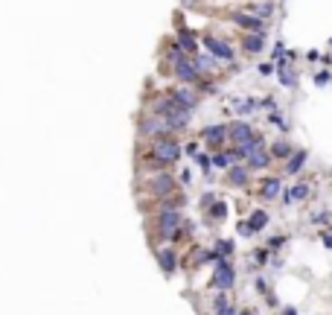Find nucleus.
<instances>
[{
    "instance_id": "1",
    "label": "nucleus",
    "mask_w": 332,
    "mask_h": 315,
    "mask_svg": "<svg viewBox=\"0 0 332 315\" xmlns=\"http://www.w3.org/2000/svg\"><path fill=\"white\" fill-rule=\"evenodd\" d=\"M152 155L158 158L161 163H175V160L181 158V143H175V140H169V137H155Z\"/></svg>"
},
{
    "instance_id": "2",
    "label": "nucleus",
    "mask_w": 332,
    "mask_h": 315,
    "mask_svg": "<svg viewBox=\"0 0 332 315\" xmlns=\"http://www.w3.org/2000/svg\"><path fill=\"white\" fill-rule=\"evenodd\" d=\"M204 47H207L219 62H233V59H236V53H233L231 44L222 41V38H216V35H204Z\"/></svg>"
},
{
    "instance_id": "3",
    "label": "nucleus",
    "mask_w": 332,
    "mask_h": 315,
    "mask_svg": "<svg viewBox=\"0 0 332 315\" xmlns=\"http://www.w3.org/2000/svg\"><path fill=\"white\" fill-rule=\"evenodd\" d=\"M233 280H236V275H233L231 263H228V260H219V263H216V275H213L210 286L219 289V292H225V289H231L233 286Z\"/></svg>"
},
{
    "instance_id": "4",
    "label": "nucleus",
    "mask_w": 332,
    "mask_h": 315,
    "mask_svg": "<svg viewBox=\"0 0 332 315\" xmlns=\"http://www.w3.org/2000/svg\"><path fill=\"white\" fill-rule=\"evenodd\" d=\"M201 76V67L196 59H181V62L175 64V79L178 82H184V85H190V82H196Z\"/></svg>"
},
{
    "instance_id": "5",
    "label": "nucleus",
    "mask_w": 332,
    "mask_h": 315,
    "mask_svg": "<svg viewBox=\"0 0 332 315\" xmlns=\"http://www.w3.org/2000/svg\"><path fill=\"white\" fill-rule=\"evenodd\" d=\"M158 228H161V234H164L166 239H172V236H175V231L181 228V213H178V210H172V207L161 210V216H158Z\"/></svg>"
},
{
    "instance_id": "6",
    "label": "nucleus",
    "mask_w": 332,
    "mask_h": 315,
    "mask_svg": "<svg viewBox=\"0 0 332 315\" xmlns=\"http://www.w3.org/2000/svg\"><path fill=\"white\" fill-rule=\"evenodd\" d=\"M233 21L242 27V30H248V32H260V35H266V21L263 18H257L254 12H233Z\"/></svg>"
},
{
    "instance_id": "7",
    "label": "nucleus",
    "mask_w": 332,
    "mask_h": 315,
    "mask_svg": "<svg viewBox=\"0 0 332 315\" xmlns=\"http://www.w3.org/2000/svg\"><path fill=\"white\" fill-rule=\"evenodd\" d=\"M201 137H204V143H210V146H222L225 143V137H231V128L225 126V123H216V126H207L201 131Z\"/></svg>"
},
{
    "instance_id": "8",
    "label": "nucleus",
    "mask_w": 332,
    "mask_h": 315,
    "mask_svg": "<svg viewBox=\"0 0 332 315\" xmlns=\"http://www.w3.org/2000/svg\"><path fill=\"white\" fill-rule=\"evenodd\" d=\"M161 120H164V117H158V114H155V117H143V120H140V134H146V137H164V131L169 126L161 123Z\"/></svg>"
},
{
    "instance_id": "9",
    "label": "nucleus",
    "mask_w": 332,
    "mask_h": 315,
    "mask_svg": "<svg viewBox=\"0 0 332 315\" xmlns=\"http://www.w3.org/2000/svg\"><path fill=\"white\" fill-rule=\"evenodd\" d=\"M257 137V131L251 123H245V120H239V123H233L231 126V140L239 146V143H248V140H254Z\"/></svg>"
},
{
    "instance_id": "10",
    "label": "nucleus",
    "mask_w": 332,
    "mask_h": 315,
    "mask_svg": "<svg viewBox=\"0 0 332 315\" xmlns=\"http://www.w3.org/2000/svg\"><path fill=\"white\" fill-rule=\"evenodd\" d=\"M263 47H266V35H260V32H248V35L242 38V50H245L248 56L263 53Z\"/></svg>"
},
{
    "instance_id": "11",
    "label": "nucleus",
    "mask_w": 332,
    "mask_h": 315,
    "mask_svg": "<svg viewBox=\"0 0 332 315\" xmlns=\"http://www.w3.org/2000/svg\"><path fill=\"white\" fill-rule=\"evenodd\" d=\"M164 123L172 128V131H184L187 123H190V111H187V108H175L169 117H164Z\"/></svg>"
},
{
    "instance_id": "12",
    "label": "nucleus",
    "mask_w": 332,
    "mask_h": 315,
    "mask_svg": "<svg viewBox=\"0 0 332 315\" xmlns=\"http://www.w3.org/2000/svg\"><path fill=\"white\" fill-rule=\"evenodd\" d=\"M172 99H175V102H178L181 108H187V111H193V108L199 105V96L193 94L190 88H178V91L172 94Z\"/></svg>"
},
{
    "instance_id": "13",
    "label": "nucleus",
    "mask_w": 332,
    "mask_h": 315,
    "mask_svg": "<svg viewBox=\"0 0 332 315\" xmlns=\"http://www.w3.org/2000/svg\"><path fill=\"white\" fill-rule=\"evenodd\" d=\"M271 152H266V146H263V149H254V152H251V155H248V166H251V169H266L268 163H271Z\"/></svg>"
},
{
    "instance_id": "14",
    "label": "nucleus",
    "mask_w": 332,
    "mask_h": 315,
    "mask_svg": "<svg viewBox=\"0 0 332 315\" xmlns=\"http://www.w3.org/2000/svg\"><path fill=\"white\" fill-rule=\"evenodd\" d=\"M152 190H155L158 196H166V193H172V190H175V181H172V175H166V172H158V175L152 178Z\"/></svg>"
},
{
    "instance_id": "15",
    "label": "nucleus",
    "mask_w": 332,
    "mask_h": 315,
    "mask_svg": "<svg viewBox=\"0 0 332 315\" xmlns=\"http://www.w3.org/2000/svg\"><path fill=\"white\" fill-rule=\"evenodd\" d=\"M306 158H309V152H306V149L295 152V155L286 160V172H289V175H298L300 169H303V163H306Z\"/></svg>"
},
{
    "instance_id": "16",
    "label": "nucleus",
    "mask_w": 332,
    "mask_h": 315,
    "mask_svg": "<svg viewBox=\"0 0 332 315\" xmlns=\"http://www.w3.org/2000/svg\"><path fill=\"white\" fill-rule=\"evenodd\" d=\"M248 12H254L257 18H263V21H268L271 15H274V3H268V0H260V3H248L245 6Z\"/></svg>"
},
{
    "instance_id": "17",
    "label": "nucleus",
    "mask_w": 332,
    "mask_h": 315,
    "mask_svg": "<svg viewBox=\"0 0 332 315\" xmlns=\"http://www.w3.org/2000/svg\"><path fill=\"white\" fill-rule=\"evenodd\" d=\"M158 263H161V269H164L166 275H172V272H175L178 257H175V251H172V248H161V251H158Z\"/></svg>"
},
{
    "instance_id": "18",
    "label": "nucleus",
    "mask_w": 332,
    "mask_h": 315,
    "mask_svg": "<svg viewBox=\"0 0 332 315\" xmlns=\"http://www.w3.org/2000/svg\"><path fill=\"white\" fill-rule=\"evenodd\" d=\"M178 44L184 47V53H199V41H196V35H193L190 30L178 32Z\"/></svg>"
},
{
    "instance_id": "19",
    "label": "nucleus",
    "mask_w": 332,
    "mask_h": 315,
    "mask_svg": "<svg viewBox=\"0 0 332 315\" xmlns=\"http://www.w3.org/2000/svg\"><path fill=\"white\" fill-rule=\"evenodd\" d=\"M277 73H280V85H286V88H295L298 85V76H295V70L286 67V59L277 62Z\"/></svg>"
},
{
    "instance_id": "20",
    "label": "nucleus",
    "mask_w": 332,
    "mask_h": 315,
    "mask_svg": "<svg viewBox=\"0 0 332 315\" xmlns=\"http://www.w3.org/2000/svg\"><path fill=\"white\" fill-rule=\"evenodd\" d=\"M306 196H309V184H295L292 190H286L283 201H286V204H292V201H303Z\"/></svg>"
},
{
    "instance_id": "21",
    "label": "nucleus",
    "mask_w": 332,
    "mask_h": 315,
    "mask_svg": "<svg viewBox=\"0 0 332 315\" xmlns=\"http://www.w3.org/2000/svg\"><path fill=\"white\" fill-rule=\"evenodd\" d=\"M271 155H274V158H286V160H289V158L295 155V146H292L289 140H277V143H271Z\"/></svg>"
},
{
    "instance_id": "22",
    "label": "nucleus",
    "mask_w": 332,
    "mask_h": 315,
    "mask_svg": "<svg viewBox=\"0 0 332 315\" xmlns=\"http://www.w3.org/2000/svg\"><path fill=\"white\" fill-rule=\"evenodd\" d=\"M228 181H231V184H236V187L248 184V166H231V172H228Z\"/></svg>"
},
{
    "instance_id": "23",
    "label": "nucleus",
    "mask_w": 332,
    "mask_h": 315,
    "mask_svg": "<svg viewBox=\"0 0 332 315\" xmlns=\"http://www.w3.org/2000/svg\"><path fill=\"white\" fill-rule=\"evenodd\" d=\"M277 196H280V181H277V178H266V181H263V198L271 201V198H277Z\"/></svg>"
},
{
    "instance_id": "24",
    "label": "nucleus",
    "mask_w": 332,
    "mask_h": 315,
    "mask_svg": "<svg viewBox=\"0 0 332 315\" xmlns=\"http://www.w3.org/2000/svg\"><path fill=\"white\" fill-rule=\"evenodd\" d=\"M216 315H236V307H233L222 292H219V298H216Z\"/></svg>"
},
{
    "instance_id": "25",
    "label": "nucleus",
    "mask_w": 332,
    "mask_h": 315,
    "mask_svg": "<svg viewBox=\"0 0 332 315\" xmlns=\"http://www.w3.org/2000/svg\"><path fill=\"white\" fill-rule=\"evenodd\" d=\"M257 105H260L257 99H245V96H242V99H233V108H236L239 114H254Z\"/></svg>"
},
{
    "instance_id": "26",
    "label": "nucleus",
    "mask_w": 332,
    "mask_h": 315,
    "mask_svg": "<svg viewBox=\"0 0 332 315\" xmlns=\"http://www.w3.org/2000/svg\"><path fill=\"white\" fill-rule=\"evenodd\" d=\"M207 216H210V219H225V216H228V204H225V201H213V204L207 207Z\"/></svg>"
},
{
    "instance_id": "27",
    "label": "nucleus",
    "mask_w": 332,
    "mask_h": 315,
    "mask_svg": "<svg viewBox=\"0 0 332 315\" xmlns=\"http://www.w3.org/2000/svg\"><path fill=\"white\" fill-rule=\"evenodd\" d=\"M251 225H254V231H263L268 225V213L266 210H254V213H251Z\"/></svg>"
},
{
    "instance_id": "28",
    "label": "nucleus",
    "mask_w": 332,
    "mask_h": 315,
    "mask_svg": "<svg viewBox=\"0 0 332 315\" xmlns=\"http://www.w3.org/2000/svg\"><path fill=\"white\" fill-rule=\"evenodd\" d=\"M268 123H271V126H277L280 131H289V120H286L280 111H271V114H268Z\"/></svg>"
},
{
    "instance_id": "29",
    "label": "nucleus",
    "mask_w": 332,
    "mask_h": 315,
    "mask_svg": "<svg viewBox=\"0 0 332 315\" xmlns=\"http://www.w3.org/2000/svg\"><path fill=\"white\" fill-rule=\"evenodd\" d=\"M233 160H236V158H233V152H216V158H213V163H216L219 169H225V166H231Z\"/></svg>"
},
{
    "instance_id": "30",
    "label": "nucleus",
    "mask_w": 332,
    "mask_h": 315,
    "mask_svg": "<svg viewBox=\"0 0 332 315\" xmlns=\"http://www.w3.org/2000/svg\"><path fill=\"white\" fill-rule=\"evenodd\" d=\"M330 79H332L330 70H318V73H315V85H321V88H324V85H330Z\"/></svg>"
},
{
    "instance_id": "31",
    "label": "nucleus",
    "mask_w": 332,
    "mask_h": 315,
    "mask_svg": "<svg viewBox=\"0 0 332 315\" xmlns=\"http://www.w3.org/2000/svg\"><path fill=\"white\" fill-rule=\"evenodd\" d=\"M196 62H199L201 70H210V67H213V59H210V56H204V53H199V56H196Z\"/></svg>"
},
{
    "instance_id": "32",
    "label": "nucleus",
    "mask_w": 332,
    "mask_h": 315,
    "mask_svg": "<svg viewBox=\"0 0 332 315\" xmlns=\"http://www.w3.org/2000/svg\"><path fill=\"white\" fill-rule=\"evenodd\" d=\"M239 234H242V236H254L257 231H254V225H251V222H239Z\"/></svg>"
},
{
    "instance_id": "33",
    "label": "nucleus",
    "mask_w": 332,
    "mask_h": 315,
    "mask_svg": "<svg viewBox=\"0 0 332 315\" xmlns=\"http://www.w3.org/2000/svg\"><path fill=\"white\" fill-rule=\"evenodd\" d=\"M216 245H219V254H231L233 251V242H231V239H219Z\"/></svg>"
},
{
    "instance_id": "34",
    "label": "nucleus",
    "mask_w": 332,
    "mask_h": 315,
    "mask_svg": "<svg viewBox=\"0 0 332 315\" xmlns=\"http://www.w3.org/2000/svg\"><path fill=\"white\" fill-rule=\"evenodd\" d=\"M196 160H199V166H201V169H204V172H207V169L213 166V160H210V158H207V155H201V152H199V155H196Z\"/></svg>"
},
{
    "instance_id": "35",
    "label": "nucleus",
    "mask_w": 332,
    "mask_h": 315,
    "mask_svg": "<svg viewBox=\"0 0 332 315\" xmlns=\"http://www.w3.org/2000/svg\"><path fill=\"white\" fill-rule=\"evenodd\" d=\"M286 245V236H271L268 239V248H283Z\"/></svg>"
},
{
    "instance_id": "36",
    "label": "nucleus",
    "mask_w": 332,
    "mask_h": 315,
    "mask_svg": "<svg viewBox=\"0 0 332 315\" xmlns=\"http://www.w3.org/2000/svg\"><path fill=\"white\" fill-rule=\"evenodd\" d=\"M260 105L268 108V111H277V102H274V96H266V99H260Z\"/></svg>"
},
{
    "instance_id": "37",
    "label": "nucleus",
    "mask_w": 332,
    "mask_h": 315,
    "mask_svg": "<svg viewBox=\"0 0 332 315\" xmlns=\"http://www.w3.org/2000/svg\"><path fill=\"white\" fill-rule=\"evenodd\" d=\"M312 222H315V225H327V222H330V213H315Z\"/></svg>"
},
{
    "instance_id": "38",
    "label": "nucleus",
    "mask_w": 332,
    "mask_h": 315,
    "mask_svg": "<svg viewBox=\"0 0 332 315\" xmlns=\"http://www.w3.org/2000/svg\"><path fill=\"white\" fill-rule=\"evenodd\" d=\"M213 201H216V196H213V193H204V196H201V204H204V207H210Z\"/></svg>"
},
{
    "instance_id": "39",
    "label": "nucleus",
    "mask_w": 332,
    "mask_h": 315,
    "mask_svg": "<svg viewBox=\"0 0 332 315\" xmlns=\"http://www.w3.org/2000/svg\"><path fill=\"white\" fill-rule=\"evenodd\" d=\"M257 263H260V266H266V263H268V251H266V248H260V251H257Z\"/></svg>"
},
{
    "instance_id": "40",
    "label": "nucleus",
    "mask_w": 332,
    "mask_h": 315,
    "mask_svg": "<svg viewBox=\"0 0 332 315\" xmlns=\"http://www.w3.org/2000/svg\"><path fill=\"white\" fill-rule=\"evenodd\" d=\"M184 149H187V155H199V143H187V146H184Z\"/></svg>"
},
{
    "instance_id": "41",
    "label": "nucleus",
    "mask_w": 332,
    "mask_h": 315,
    "mask_svg": "<svg viewBox=\"0 0 332 315\" xmlns=\"http://www.w3.org/2000/svg\"><path fill=\"white\" fill-rule=\"evenodd\" d=\"M260 73H263V76H271V73H274V64H260Z\"/></svg>"
},
{
    "instance_id": "42",
    "label": "nucleus",
    "mask_w": 332,
    "mask_h": 315,
    "mask_svg": "<svg viewBox=\"0 0 332 315\" xmlns=\"http://www.w3.org/2000/svg\"><path fill=\"white\" fill-rule=\"evenodd\" d=\"M257 289H260V292H266V295H268V283H266V277H257Z\"/></svg>"
},
{
    "instance_id": "43",
    "label": "nucleus",
    "mask_w": 332,
    "mask_h": 315,
    "mask_svg": "<svg viewBox=\"0 0 332 315\" xmlns=\"http://www.w3.org/2000/svg\"><path fill=\"white\" fill-rule=\"evenodd\" d=\"M306 59H309V62H318L321 56H318V50H309V53H306Z\"/></svg>"
},
{
    "instance_id": "44",
    "label": "nucleus",
    "mask_w": 332,
    "mask_h": 315,
    "mask_svg": "<svg viewBox=\"0 0 332 315\" xmlns=\"http://www.w3.org/2000/svg\"><path fill=\"white\" fill-rule=\"evenodd\" d=\"M324 245H327V248H332V234H324Z\"/></svg>"
},
{
    "instance_id": "45",
    "label": "nucleus",
    "mask_w": 332,
    "mask_h": 315,
    "mask_svg": "<svg viewBox=\"0 0 332 315\" xmlns=\"http://www.w3.org/2000/svg\"><path fill=\"white\" fill-rule=\"evenodd\" d=\"M283 315H298V310H292V307H286V313Z\"/></svg>"
},
{
    "instance_id": "46",
    "label": "nucleus",
    "mask_w": 332,
    "mask_h": 315,
    "mask_svg": "<svg viewBox=\"0 0 332 315\" xmlns=\"http://www.w3.org/2000/svg\"><path fill=\"white\" fill-rule=\"evenodd\" d=\"M242 315H254V313H251V310H242Z\"/></svg>"
}]
</instances>
